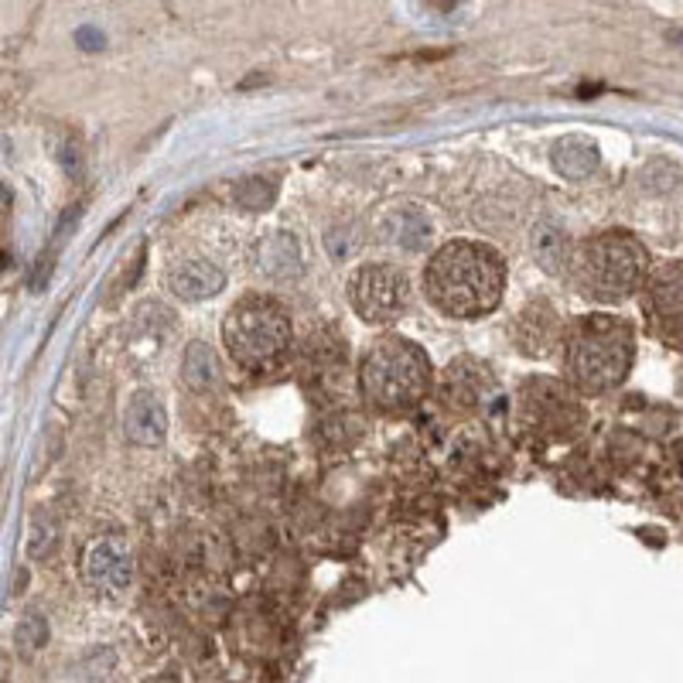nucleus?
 I'll use <instances>...</instances> for the list:
<instances>
[{"label":"nucleus","mask_w":683,"mask_h":683,"mask_svg":"<svg viewBox=\"0 0 683 683\" xmlns=\"http://www.w3.org/2000/svg\"><path fill=\"white\" fill-rule=\"evenodd\" d=\"M601 164V151H598V144L592 137H560L554 144V167L564 175L568 182H584V178H592L595 171Z\"/></svg>","instance_id":"obj_13"},{"label":"nucleus","mask_w":683,"mask_h":683,"mask_svg":"<svg viewBox=\"0 0 683 683\" xmlns=\"http://www.w3.org/2000/svg\"><path fill=\"white\" fill-rule=\"evenodd\" d=\"M427 236H431V223L424 219L421 209L407 206V209H397L394 215H389V239L400 243V247L421 250L427 243Z\"/></svg>","instance_id":"obj_16"},{"label":"nucleus","mask_w":683,"mask_h":683,"mask_svg":"<svg viewBox=\"0 0 683 683\" xmlns=\"http://www.w3.org/2000/svg\"><path fill=\"white\" fill-rule=\"evenodd\" d=\"M568 376L581 394H605L616 389L636 356V338L632 328L616 314H584L568 335Z\"/></svg>","instance_id":"obj_2"},{"label":"nucleus","mask_w":683,"mask_h":683,"mask_svg":"<svg viewBox=\"0 0 683 683\" xmlns=\"http://www.w3.org/2000/svg\"><path fill=\"white\" fill-rule=\"evenodd\" d=\"M45 643H48V622L38 612H28V616L17 622V629H14V646H17V653L24 656V660H32V656H38L45 649Z\"/></svg>","instance_id":"obj_18"},{"label":"nucleus","mask_w":683,"mask_h":683,"mask_svg":"<svg viewBox=\"0 0 683 683\" xmlns=\"http://www.w3.org/2000/svg\"><path fill=\"white\" fill-rule=\"evenodd\" d=\"M530 247H533L536 263H541L547 274H560V271H568L571 266V239H568L564 229L554 226V223L536 226L533 236H530Z\"/></svg>","instance_id":"obj_14"},{"label":"nucleus","mask_w":683,"mask_h":683,"mask_svg":"<svg viewBox=\"0 0 683 683\" xmlns=\"http://www.w3.org/2000/svg\"><path fill=\"white\" fill-rule=\"evenodd\" d=\"M164 284L182 301H209L226 287V274L212 260H178L167 266Z\"/></svg>","instance_id":"obj_10"},{"label":"nucleus","mask_w":683,"mask_h":683,"mask_svg":"<svg viewBox=\"0 0 683 683\" xmlns=\"http://www.w3.org/2000/svg\"><path fill=\"white\" fill-rule=\"evenodd\" d=\"M349 298H352V308L359 311L362 322L386 325V322H397L407 311L410 284H407V274L400 266L365 263V266H359L352 284H349Z\"/></svg>","instance_id":"obj_6"},{"label":"nucleus","mask_w":683,"mask_h":683,"mask_svg":"<svg viewBox=\"0 0 683 683\" xmlns=\"http://www.w3.org/2000/svg\"><path fill=\"white\" fill-rule=\"evenodd\" d=\"M362 394L376 410L400 413L418 407L431 389V359L421 346L386 335L362 359Z\"/></svg>","instance_id":"obj_4"},{"label":"nucleus","mask_w":683,"mask_h":683,"mask_svg":"<svg viewBox=\"0 0 683 683\" xmlns=\"http://www.w3.org/2000/svg\"><path fill=\"white\" fill-rule=\"evenodd\" d=\"M8 219H11V191H8L4 185H0V239H4Z\"/></svg>","instance_id":"obj_19"},{"label":"nucleus","mask_w":683,"mask_h":683,"mask_svg":"<svg viewBox=\"0 0 683 683\" xmlns=\"http://www.w3.org/2000/svg\"><path fill=\"white\" fill-rule=\"evenodd\" d=\"M236 202L247 209V212H263V209H271L277 202V178L271 175H250V178H243L236 185Z\"/></svg>","instance_id":"obj_17"},{"label":"nucleus","mask_w":683,"mask_h":683,"mask_svg":"<svg viewBox=\"0 0 683 683\" xmlns=\"http://www.w3.org/2000/svg\"><path fill=\"white\" fill-rule=\"evenodd\" d=\"M83 578L92 592H103V595H120L124 588H131L134 581L131 547L120 541V536H100V541H92L83 557Z\"/></svg>","instance_id":"obj_7"},{"label":"nucleus","mask_w":683,"mask_h":683,"mask_svg":"<svg viewBox=\"0 0 683 683\" xmlns=\"http://www.w3.org/2000/svg\"><path fill=\"white\" fill-rule=\"evenodd\" d=\"M512 338H517V349L523 356H533L541 359L547 352H554L557 338H560V322H557V311L550 301H533L520 311L517 319V328H512Z\"/></svg>","instance_id":"obj_9"},{"label":"nucleus","mask_w":683,"mask_h":683,"mask_svg":"<svg viewBox=\"0 0 683 683\" xmlns=\"http://www.w3.org/2000/svg\"><path fill=\"white\" fill-rule=\"evenodd\" d=\"M253 263L263 277L271 281H298L305 263H301V247L290 233H271L257 243Z\"/></svg>","instance_id":"obj_12"},{"label":"nucleus","mask_w":683,"mask_h":683,"mask_svg":"<svg viewBox=\"0 0 683 683\" xmlns=\"http://www.w3.org/2000/svg\"><path fill=\"white\" fill-rule=\"evenodd\" d=\"M649 271V253L643 243L612 229L588 239L578 253H571V274L581 295H588L601 305H619L643 287Z\"/></svg>","instance_id":"obj_3"},{"label":"nucleus","mask_w":683,"mask_h":683,"mask_svg":"<svg viewBox=\"0 0 683 683\" xmlns=\"http://www.w3.org/2000/svg\"><path fill=\"white\" fill-rule=\"evenodd\" d=\"M124 434L140 448H154L167 434V407L154 389H137L124 407Z\"/></svg>","instance_id":"obj_8"},{"label":"nucleus","mask_w":683,"mask_h":683,"mask_svg":"<svg viewBox=\"0 0 683 683\" xmlns=\"http://www.w3.org/2000/svg\"><path fill=\"white\" fill-rule=\"evenodd\" d=\"M223 338L229 356L243 370H271L290 346V319L274 298H243L223 322Z\"/></svg>","instance_id":"obj_5"},{"label":"nucleus","mask_w":683,"mask_h":683,"mask_svg":"<svg viewBox=\"0 0 683 683\" xmlns=\"http://www.w3.org/2000/svg\"><path fill=\"white\" fill-rule=\"evenodd\" d=\"M182 376L191 389H199V394L219 386V376L223 373H219V359H215L212 346H206V342H191V346L185 349Z\"/></svg>","instance_id":"obj_15"},{"label":"nucleus","mask_w":683,"mask_h":683,"mask_svg":"<svg viewBox=\"0 0 683 683\" xmlns=\"http://www.w3.org/2000/svg\"><path fill=\"white\" fill-rule=\"evenodd\" d=\"M424 287L431 305L451 319H482L502 298L506 266L485 243H448L427 263Z\"/></svg>","instance_id":"obj_1"},{"label":"nucleus","mask_w":683,"mask_h":683,"mask_svg":"<svg viewBox=\"0 0 683 683\" xmlns=\"http://www.w3.org/2000/svg\"><path fill=\"white\" fill-rule=\"evenodd\" d=\"M649 319L670 346L680 342V263L663 266L649 284Z\"/></svg>","instance_id":"obj_11"},{"label":"nucleus","mask_w":683,"mask_h":683,"mask_svg":"<svg viewBox=\"0 0 683 683\" xmlns=\"http://www.w3.org/2000/svg\"><path fill=\"white\" fill-rule=\"evenodd\" d=\"M148 683H182V680H178V673H175V670H164V673L151 676Z\"/></svg>","instance_id":"obj_20"}]
</instances>
